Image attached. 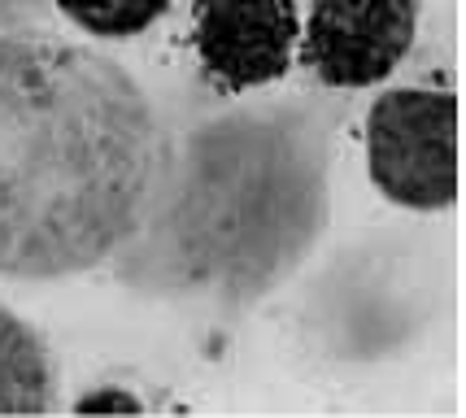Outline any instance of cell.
<instances>
[{
  "label": "cell",
  "mask_w": 466,
  "mask_h": 418,
  "mask_svg": "<svg viewBox=\"0 0 466 418\" xmlns=\"http://www.w3.org/2000/svg\"><path fill=\"white\" fill-rule=\"evenodd\" d=\"M166 136L114 57L57 36H0V279L53 283L118 258Z\"/></svg>",
  "instance_id": "1"
},
{
  "label": "cell",
  "mask_w": 466,
  "mask_h": 418,
  "mask_svg": "<svg viewBox=\"0 0 466 418\" xmlns=\"http://www.w3.org/2000/svg\"><path fill=\"white\" fill-rule=\"evenodd\" d=\"M327 227L323 158L301 131L218 127L192 158L162 153L140 227L122 244L127 283L162 297L253 301Z\"/></svg>",
  "instance_id": "2"
},
{
  "label": "cell",
  "mask_w": 466,
  "mask_h": 418,
  "mask_svg": "<svg viewBox=\"0 0 466 418\" xmlns=\"http://www.w3.org/2000/svg\"><path fill=\"white\" fill-rule=\"evenodd\" d=\"M366 175L392 205L441 214L458 205V97L441 87H392L366 114Z\"/></svg>",
  "instance_id": "3"
},
{
  "label": "cell",
  "mask_w": 466,
  "mask_h": 418,
  "mask_svg": "<svg viewBox=\"0 0 466 418\" xmlns=\"http://www.w3.org/2000/svg\"><path fill=\"white\" fill-rule=\"evenodd\" d=\"M419 0H314L301 26L305 70L327 87L384 83L410 57Z\"/></svg>",
  "instance_id": "4"
},
{
  "label": "cell",
  "mask_w": 466,
  "mask_h": 418,
  "mask_svg": "<svg viewBox=\"0 0 466 418\" xmlns=\"http://www.w3.org/2000/svg\"><path fill=\"white\" fill-rule=\"evenodd\" d=\"M301 18L292 0H197L192 48L205 83L223 97L279 83L292 70Z\"/></svg>",
  "instance_id": "5"
},
{
  "label": "cell",
  "mask_w": 466,
  "mask_h": 418,
  "mask_svg": "<svg viewBox=\"0 0 466 418\" xmlns=\"http://www.w3.org/2000/svg\"><path fill=\"white\" fill-rule=\"evenodd\" d=\"M48 410H57V362L31 322L0 305V414Z\"/></svg>",
  "instance_id": "6"
},
{
  "label": "cell",
  "mask_w": 466,
  "mask_h": 418,
  "mask_svg": "<svg viewBox=\"0 0 466 418\" xmlns=\"http://www.w3.org/2000/svg\"><path fill=\"white\" fill-rule=\"evenodd\" d=\"M66 22L92 40H136L170 9V0H53Z\"/></svg>",
  "instance_id": "7"
},
{
  "label": "cell",
  "mask_w": 466,
  "mask_h": 418,
  "mask_svg": "<svg viewBox=\"0 0 466 418\" xmlns=\"http://www.w3.org/2000/svg\"><path fill=\"white\" fill-rule=\"evenodd\" d=\"M105 410H114V414H140L144 401L131 397L127 388H114V383H105V388H96V393H87V397L75 401V414H105Z\"/></svg>",
  "instance_id": "8"
}]
</instances>
